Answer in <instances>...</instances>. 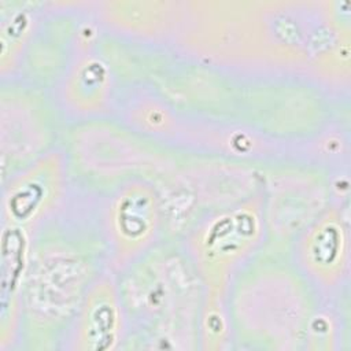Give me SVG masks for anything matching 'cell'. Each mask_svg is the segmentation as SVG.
<instances>
[{
	"instance_id": "cell-1",
	"label": "cell",
	"mask_w": 351,
	"mask_h": 351,
	"mask_svg": "<svg viewBox=\"0 0 351 351\" xmlns=\"http://www.w3.org/2000/svg\"><path fill=\"white\" fill-rule=\"evenodd\" d=\"M262 230V213L255 202L208 218L191 240L197 269L206 281L221 289L233 269L258 245Z\"/></svg>"
},
{
	"instance_id": "cell-4",
	"label": "cell",
	"mask_w": 351,
	"mask_h": 351,
	"mask_svg": "<svg viewBox=\"0 0 351 351\" xmlns=\"http://www.w3.org/2000/svg\"><path fill=\"white\" fill-rule=\"evenodd\" d=\"M59 193V163L41 162L16 176L4 189L3 218L19 228L40 218Z\"/></svg>"
},
{
	"instance_id": "cell-2",
	"label": "cell",
	"mask_w": 351,
	"mask_h": 351,
	"mask_svg": "<svg viewBox=\"0 0 351 351\" xmlns=\"http://www.w3.org/2000/svg\"><path fill=\"white\" fill-rule=\"evenodd\" d=\"M106 223L117 263L123 266L136 259L158 233L159 206L154 191L143 184L122 188L108 204Z\"/></svg>"
},
{
	"instance_id": "cell-3",
	"label": "cell",
	"mask_w": 351,
	"mask_h": 351,
	"mask_svg": "<svg viewBox=\"0 0 351 351\" xmlns=\"http://www.w3.org/2000/svg\"><path fill=\"white\" fill-rule=\"evenodd\" d=\"M299 259L306 273L324 285L336 284L348 259V236L340 215L324 214L303 234Z\"/></svg>"
},
{
	"instance_id": "cell-5",
	"label": "cell",
	"mask_w": 351,
	"mask_h": 351,
	"mask_svg": "<svg viewBox=\"0 0 351 351\" xmlns=\"http://www.w3.org/2000/svg\"><path fill=\"white\" fill-rule=\"evenodd\" d=\"M123 314L114 284L108 280L97 284L86 295L75 329V348L108 350L121 339Z\"/></svg>"
}]
</instances>
